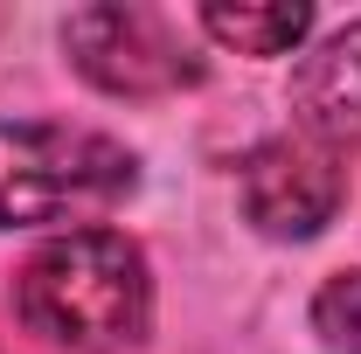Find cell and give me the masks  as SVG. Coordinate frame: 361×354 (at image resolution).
Segmentation results:
<instances>
[{"instance_id": "5", "label": "cell", "mask_w": 361, "mask_h": 354, "mask_svg": "<svg viewBox=\"0 0 361 354\" xmlns=\"http://www.w3.org/2000/svg\"><path fill=\"white\" fill-rule=\"evenodd\" d=\"M292 104H299L306 139L334 146V153H341V146H361V21H348L341 35H326V42L299 63Z\"/></svg>"}, {"instance_id": "7", "label": "cell", "mask_w": 361, "mask_h": 354, "mask_svg": "<svg viewBox=\"0 0 361 354\" xmlns=\"http://www.w3.org/2000/svg\"><path fill=\"white\" fill-rule=\"evenodd\" d=\"M313 326L334 341V348H355V354H361V271H341V278H326V285H319Z\"/></svg>"}, {"instance_id": "6", "label": "cell", "mask_w": 361, "mask_h": 354, "mask_svg": "<svg viewBox=\"0 0 361 354\" xmlns=\"http://www.w3.org/2000/svg\"><path fill=\"white\" fill-rule=\"evenodd\" d=\"M209 35L236 56H292V49L313 35V7H299V0H264V7H250V0H209L202 14H195Z\"/></svg>"}, {"instance_id": "3", "label": "cell", "mask_w": 361, "mask_h": 354, "mask_svg": "<svg viewBox=\"0 0 361 354\" xmlns=\"http://www.w3.org/2000/svg\"><path fill=\"white\" fill-rule=\"evenodd\" d=\"M63 49L111 97H160V90H180L202 77V63L188 56L180 28L160 7H133V0H104V7L70 14Z\"/></svg>"}, {"instance_id": "4", "label": "cell", "mask_w": 361, "mask_h": 354, "mask_svg": "<svg viewBox=\"0 0 361 354\" xmlns=\"http://www.w3.org/2000/svg\"><path fill=\"white\" fill-rule=\"evenodd\" d=\"M236 188H243V216L257 222L264 236H278V243L319 236L326 222L341 216V202H348L341 153L319 146V139H306V133H285V139L250 146Z\"/></svg>"}, {"instance_id": "2", "label": "cell", "mask_w": 361, "mask_h": 354, "mask_svg": "<svg viewBox=\"0 0 361 354\" xmlns=\"http://www.w3.org/2000/svg\"><path fill=\"white\" fill-rule=\"evenodd\" d=\"M139 188V160L90 126H0V229H97Z\"/></svg>"}, {"instance_id": "1", "label": "cell", "mask_w": 361, "mask_h": 354, "mask_svg": "<svg viewBox=\"0 0 361 354\" xmlns=\"http://www.w3.org/2000/svg\"><path fill=\"white\" fill-rule=\"evenodd\" d=\"M14 306L70 354H126L153 326V271L118 229H63L21 264Z\"/></svg>"}]
</instances>
